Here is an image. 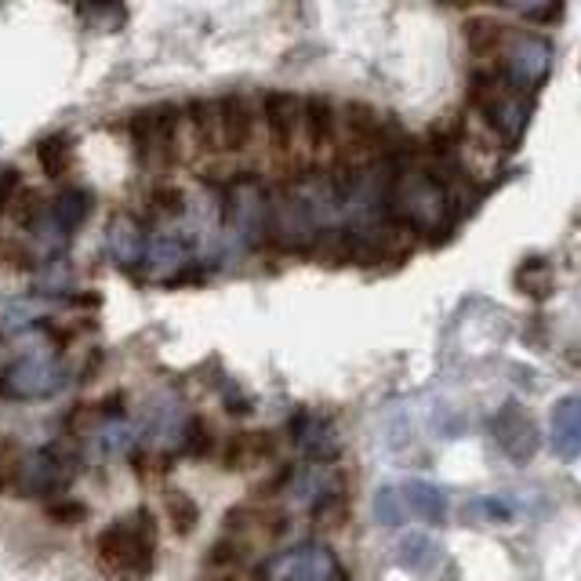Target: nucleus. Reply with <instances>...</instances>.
<instances>
[{
	"label": "nucleus",
	"mask_w": 581,
	"mask_h": 581,
	"mask_svg": "<svg viewBox=\"0 0 581 581\" xmlns=\"http://www.w3.org/2000/svg\"><path fill=\"white\" fill-rule=\"evenodd\" d=\"M374 516H379V523H385V527L404 523V501H400V495L393 491V487H382L379 498H374Z\"/></svg>",
	"instance_id": "nucleus-21"
},
{
	"label": "nucleus",
	"mask_w": 581,
	"mask_h": 581,
	"mask_svg": "<svg viewBox=\"0 0 581 581\" xmlns=\"http://www.w3.org/2000/svg\"><path fill=\"white\" fill-rule=\"evenodd\" d=\"M48 211H51V204L44 197V189L37 186H22L15 204H11V219H15L19 230H40V225L48 222Z\"/></svg>",
	"instance_id": "nucleus-15"
},
{
	"label": "nucleus",
	"mask_w": 581,
	"mask_h": 581,
	"mask_svg": "<svg viewBox=\"0 0 581 581\" xmlns=\"http://www.w3.org/2000/svg\"><path fill=\"white\" fill-rule=\"evenodd\" d=\"M164 512H167L171 531H175L178 538H189V534L200 527V506H197V498H189L186 491H167Z\"/></svg>",
	"instance_id": "nucleus-16"
},
{
	"label": "nucleus",
	"mask_w": 581,
	"mask_h": 581,
	"mask_svg": "<svg viewBox=\"0 0 581 581\" xmlns=\"http://www.w3.org/2000/svg\"><path fill=\"white\" fill-rule=\"evenodd\" d=\"M302 139L313 156L338 146V106L324 95L302 98Z\"/></svg>",
	"instance_id": "nucleus-8"
},
{
	"label": "nucleus",
	"mask_w": 581,
	"mask_h": 581,
	"mask_svg": "<svg viewBox=\"0 0 581 581\" xmlns=\"http://www.w3.org/2000/svg\"><path fill=\"white\" fill-rule=\"evenodd\" d=\"M476 102H480L484 117L491 120V128L506 135L509 142H516L527 128V95L512 88L506 77H480L476 81Z\"/></svg>",
	"instance_id": "nucleus-3"
},
{
	"label": "nucleus",
	"mask_w": 581,
	"mask_h": 581,
	"mask_svg": "<svg viewBox=\"0 0 581 581\" xmlns=\"http://www.w3.org/2000/svg\"><path fill=\"white\" fill-rule=\"evenodd\" d=\"M214 109H219V153L244 156L258 135V106L241 91H230L214 98Z\"/></svg>",
	"instance_id": "nucleus-5"
},
{
	"label": "nucleus",
	"mask_w": 581,
	"mask_h": 581,
	"mask_svg": "<svg viewBox=\"0 0 581 581\" xmlns=\"http://www.w3.org/2000/svg\"><path fill=\"white\" fill-rule=\"evenodd\" d=\"M37 167L40 175H48L51 182H62L77 167V150L70 135H48L37 142Z\"/></svg>",
	"instance_id": "nucleus-13"
},
{
	"label": "nucleus",
	"mask_w": 581,
	"mask_h": 581,
	"mask_svg": "<svg viewBox=\"0 0 581 581\" xmlns=\"http://www.w3.org/2000/svg\"><path fill=\"white\" fill-rule=\"evenodd\" d=\"M549 66H553V48L545 44L542 37H534V33H520V37L509 40L506 48V66H501V77L520 88L523 95H527L531 88H538L545 77H549Z\"/></svg>",
	"instance_id": "nucleus-6"
},
{
	"label": "nucleus",
	"mask_w": 581,
	"mask_h": 581,
	"mask_svg": "<svg viewBox=\"0 0 581 581\" xmlns=\"http://www.w3.org/2000/svg\"><path fill=\"white\" fill-rule=\"evenodd\" d=\"M432 542L429 538H421V534H411V538H404L400 542V563L404 567H426L432 563Z\"/></svg>",
	"instance_id": "nucleus-22"
},
{
	"label": "nucleus",
	"mask_w": 581,
	"mask_h": 581,
	"mask_svg": "<svg viewBox=\"0 0 581 581\" xmlns=\"http://www.w3.org/2000/svg\"><path fill=\"white\" fill-rule=\"evenodd\" d=\"M560 15V8H531L527 19H556Z\"/></svg>",
	"instance_id": "nucleus-27"
},
{
	"label": "nucleus",
	"mask_w": 581,
	"mask_h": 581,
	"mask_svg": "<svg viewBox=\"0 0 581 581\" xmlns=\"http://www.w3.org/2000/svg\"><path fill=\"white\" fill-rule=\"evenodd\" d=\"M91 208H95V197H91L88 186H62L59 193H55L48 214L59 222L62 233H70V230H77V225H84Z\"/></svg>",
	"instance_id": "nucleus-12"
},
{
	"label": "nucleus",
	"mask_w": 581,
	"mask_h": 581,
	"mask_svg": "<svg viewBox=\"0 0 581 581\" xmlns=\"http://www.w3.org/2000/svg\"><path fill=\"white\" fill-rule=\"evenodd\" d=\"M44 516H48L55 527H81L88 520V506L77 498H51L48 506H44Z\"/></svg>",
	"instance_id": "nucleus-20"
},
{
	"label": "nucleus",
	"mask_w": 581,
	"mask_h": 581,
	"mask_svg": "<svg viewBox=\"0 0 581 581\" xmlns=\"http://www.w3.org/2000/svg\"><path fill=\"white\" fill-rule=\"evenodd\" d=\"M200 581H241L236 574H208V578H200Z\"/></svg>",
	"instance_id": "nucleus-28"
},
{
	"label": "nucleus",
	"mask_w": 581,
	"mask_h": 581,
	"mask_svg": "<svg viewBox=\"0 0 581 581\" xmlns=\"http://www.w3.org/2000/svg\"><path fill=\"white\" fill-rule=\"evenodd\" d=\"M15 473H19V454H15V448H11L8 440H0V495L11 487Z\"/></svg>",
	"instance_id": "nucleus-25"
},
{
	"label": "nucleus",
	"mask_w": 581,
	"mask_h": 581,
	"mask_svg": "<svg viewBox=\"0 0 581 581\" xmlns=\"http://www.w3.org/2000/svg\"><path fill=\"white\" fill-rule=\"evenodd\" d=\"M549 440H553V451L567 462L581 454V393L563 396V400L553 407Z\"/></svg>",
	"instance_id": "nucleus-10"
},
{
	"label": "nucleus",
	"mask_w": 581,
	"mask_h": 581,
	"mask_svg": "<svg viewBox=\"0 0 581 581\" xmlns=\"http://www.w3.org/2000/svg\"><path fill=\"white\" fill-rule=\"evenodd\" d=\"M476 509L487 512V520H491V523H498V520H509V516H512V506H509L506 498H484Z\"/></svg>",
	"instance_id": "nucleus-26"
},
{
	"label": "nucleus",
	"mask_w": 581,
	"mask_h": 581,
	"mask_svg": "<svg viewBox=\"0 0 581 581\" xmlns=\"http://www.w3.org/2000/svg\"><path fill=\"white\" fill-rule=\"evenodd\" d=\"M495 429V443L501 451L509 454L512 462H531L534 454H538V426H534V418L523 411L520 404H506L491 421Z\"/></svg>",
	"instance_id": "nucleus-7"
},
{
	"label": "nucleus",
	"mask_w": 581,
	"mask_h": 581,
	"mask_svg": "<svg viewBox=\"0 0 581 581\" xmlns=\"http://www.w3.org/2000/svg\"><path fill=\"white\" fill-rule=\"evenodd\" d=\"M219 451V432L211 429L208 418H189L186 421V432H182V454L186 458H211V454Z\"/></svg>",
	"instance_id": "nucleus-18"
},
{
	"label": "nucleus",
	"mask_w": 581,
	"mask_h": 581,
	"mask_svg": "<svg viewBox=\"0 0 581 581\" xmlns=\"http://www.w3.org/2000/svg\"><path fill=\"white\" fill-rule=\"evenodd\" d=\"M182 117L189 120L193 150L204 156L219 153V109H214V98H189Z\"/></svg>",
	"instance_id": "nucleus-11"
},
{
	"label": "nucleus",
	"mask_w": 581,
	"mask_h": 581,
	"mask_svg": "<svg viewBox=\"0 0 581 581\" xmlns=\"http://www.w3.org/2000/svg\"><path fill=\"white\" fill-rule=\"evenodd\" d=\"M19 189H22V171L15 164H4V167H0V214L11 211Z\"/></svg>",
	"instance_id": "nucleus-24"
},
{
	"label": "nucleus",
	"mask_w": 581,
	"mask_h": 581,
	"mask_svg": "<svg viewBox=\"0 0 581 581\" xmlns=\"http://www.w3.org/2000/svg\"><path fill=\"white\" fill-rule=\"evenodd\" d=\"M251 556V545L244 538H236V534H219L208 553H204V567H208L211 574H236L241 567L247 563Z\"/></svg>",
	"instance_id": "nucleus-14"
},
{
	"label": "nucleus",
	"mask_w": 581,
	"mask_h": 581,
	"mask_svg": "<svg viewBox=\"0 0 581 581\" xmlns=\"http://www.w3.org/2000/svg\"><path fill=\"white\" fill-rule=\"evenodd\" d=\"M404 501L415 509V516H421L426 523H443V512H448V498H443V491H440V487L426 484V480L407 484Z\"/></svg>",
	"instance_id": "nucleus-17"
},
{
	"label": "nucleus",
	"mask_w": 581,
	"mask_h": 581,
	"mask_svg": "<svg viewBox=\"0 0 581 581\" xmlns=\"http://www.w3.org/2000/svg\"><path fill=\"white\" fill-rule=\"evenodd\" d=\"M98 567L124 581H142L156 567V516L150 509H135L131 516L113 520L95 538Z\"/></svg>",
	"instance_id": "nucleus-1"
},
{
	"label": "nucleus",
	"mask_w": 581,
	"mask_h": 581,
	"mask_svg": "<svg viewBox=\"0 0 581 581\" xmlns=\"http://www.w3.org/2000/svg\"><path fill=\"white\" fill-rule=\"evenodd\" d=\"M178 124H182V109L175 102L142 106L128 124L135 156L150 167H171L178 161Z\"/></svg>",
	"instance_id": "nucleus-2"
},
{
	"label": "nucleus",
	"mask_w": 581,
	"mask_h": 581,
	"mask_svg": "<svg viewBox=\"0 0 581 581\" xmlns=\"http://www.w3.org/2000/svg\"><path fill=\"white\" fill-rule=\"evenodd\" d=\"M277 454V437L272 432H233L225 437V443H219V462L222 469H244L251 462H269Z\"/></svg>",
	"instance_id": "nucleus-9"
},
{
	"label": "nucleus",
	"mask_w": 581,
	"mask_h": 581,
	"mask_svg": "<svg viewBox=\"0 0 581 581\" xmlns=\"http://www.w3.org/2000/svg\"><path fill=\"white\" fill-rule=\"evenodd\" d=\"M0 266H8V269H37V255H33L30 247H22L19 241H0Z\"/></svg>",
	"instance_id": "nucleus-23"
},
{
	"label": "nucleus",
	"mask_w": 581,
	"mask_h": 581,
	"mask_svg": "<svg viewBox=\"0 0 581 581\" xmlns=\"http://www.w3.org/2000/svg\"><path fill=\"white\" fill-rule=\"evenodd\" d=\"M146 204H150L153 219H178V214L186 211V193H182L175 182H156Z\"/></svg>",
	"instance_id": "nucleus-19"
},
{
	"label": "nucleus",
	"mask_w": 581,
	"mask_h": 581,
	"mask_svg": "<svg viewBox=\"0 0 581 581\" xmlns=\"http://www.w3.org/2000/svg\"><path fill=\"white\" fill-rule=\"evenodd\" d=\"M258 120L266 128L269 150L277 156H294V142L302 131V98L291 91H262Z\"/></svg>",
	"instance_id": "nucleus-4"
}]
</instances>
